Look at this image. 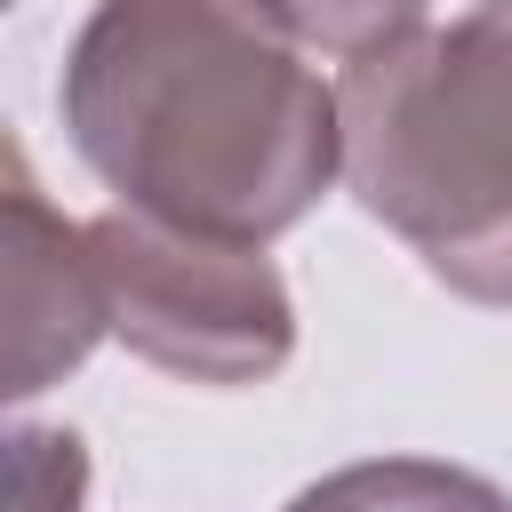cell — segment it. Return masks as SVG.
<instances>
[{"label":"cell","instance_id":"1","mask_svg":"<svg viewBox=\"0 0 512 512\" xmlns=\"http://www.w3.org/2000/svg\"><path fill=\"white\" fill-rule=\"evenodd\" d=\"M64 120L136 216L224 248L296 224L344 160V104L272 0H104L64 64Z\"/></svg>","mask_w":512,"mask_h":512},{"label":"cell","instance_id":"2","mask_svg":"<svg viewBox=\"0 0 512 512\" xmlns=\"http://www.w3.org/2000/svg\"><path fill=\"white\" fill-rule=\"evenodd\" d=\"M344 176L448 288L512 304V0L352 56Z\"/></svg>","mask_w":512,"mask_h":512},{"label":"cell","instance_id":"3","mask_svg":"<svg viewBox=\"0 0 512 512\" xmlns=\"http://www.w3.org/2000/svg\"><path fill=\"white\" fill-rule=\"evenodd\" d=\"M88 248L104 312L144 360L208 384H248L288 360V296L256 248L192 240L152 216H104L88 224Z\"/></svg>","mask_w":512,"mask_h":512},{"label":"cell","instance_id":"4","mask_svg":"<svg viewBox=\"0 0 512 512\" xmlns=\"http://www.w3.org/2000/svg\"><path fill=\"white\" fill-rule=\"evenodd\" d=\"M288 512H512L488 480L448 464H360L320 488H304Z\"/></svg>","mask_w":512,"mask_h":512},{"label":"cell","instance_id":"5","mask_svg":"<svg viewBox=\"0 0 512 512\" xmlns=\"http://www.w3.org/2000/svg\"><path fill=\"white\" fill-rule=\"evenodd\" d=\"M272 8H280V24L296 40H320L344 64L392 48V40H408L424 24V0H272Z\"/></svg>","mask_w":512,"mask_h":512}]
</instances>
